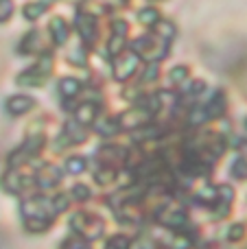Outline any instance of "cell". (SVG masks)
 <instances>
[{"instance_id": "10", "label": "cell", "mask_w": 247, "mask_h": 249, "mask_svg": "<svg viewBox=\"0 0 247 249\" xmlns=\"http://www.w3.org/2000/svg\"><path fill=\"white\" fill-rule=\"evenodd\" d=\"M230 173L234 179H245L247 177V160H236V162L232 164Z\"/></svg>"}, {"instance_id": "9", "label": "cell", "mask_w": 247, "mask_h": 249, "mask_svg": "<svg viewBox=\"0 0 247 249\" xmlns=\"http://www.w3.org/2000/svg\"><path fill=\"white\" fill-rule=\"evenodd\" d=\"M79 88H81V83H79L77 79H64V81L59 83L61 94H66V96H74L79 92Z\"/></svg>"}, {"instance_id": "11", "label": "cell", "mask_w": 247, "mask_h": 249, "mask_svg": "<svg viewBox=\"0 0 247 249\" xmlns=\"http://www.w3.org/2000/svg\"><path fill=\"white\" fill-rule=\"evenodd\" d=\"M83 168H86V160H83V158H68V160H66V171L72 173V175L81 173Z\"/></svg>"}, {"instance_id": "7", "label": "cell", "mask_w": 247, "mask_h": 249, "mask_svg": "<svg viewBox=\"0 0 247 249\" xmlns=\"http://www.w3.org/2000/svg\"><path fill=\"white\" fill-rule=\"evenodd\" d=\"M118 124H121V121H114V118H107V121H101L99 124H96V131L101 133V136H114V133H118Z\"/></svg>"}, {"instance_id": "18", "label": "cell", "mask_w": 247, "mask_h": 249, "mask_svg": "<svg viewBox=\"0 0 247 249\" xmlns=\"http://www.w3.org/2000/svg\"><path fill=\"white\" fill-rule=\"evenodd\" d=\"M70 249H88V247L83 245V243H79V241H72L70 243Z\"/></svg>"}, {"instance_id": "3", "label": "cell", "mask_w": 247, "mask_h": 249, "mask_svg": "<svg viewBox=\"0 0 247 249\" xmlns=\"http://www.w3.org/2000/svg\"><path fill=\"white\" fill-rule=\"evenodd\" d=\"M7 107L11 114H24L33 107V99H29V96H16V99L9 101Z\"/></svg>"}, {"instance_id": "6", "label": "cell", "mask_w": 247, "mask_h": 249, "mask_svg": "<svg viewBox=\"0 0 247 249\" xmlns=\"http://www.w3.org/2000/svg\"><path fill=\"white\" fill-rule=\"evenodd\" d=\"M223 107H226V101H223V94L221 92H217V94L210 99L208 107H206V112H208V118H217L223 114Z\"/></svg>"}, {"instance_id": "5", "label": "cell", "mask_w": 247, "mask_h": 249, "mask_svg": "<svg viewBox=\"0 0 247 249\" xmlns=\"http://www.w3.org/2000/svg\"><path fill=\"white\" fill-rule=\"evenodd\" d=\"M94 118H96V105H92V103L81 105V107L74 112V121H79L81 124H90Z\"/></svg>"}, {"instance_id": "8", "label": "cell", "mask_w": 247, "mask_h": 249, "mask_svg": "<svg viewBox=\"0 0 247 249\" xmlns=\"http://www.w3.org/2000/svg\"><path fill=\"white\" fill-rule=\"evenodd\" d=\"M59 181V173L53 166H44V175H39V184L46 188V186H55Z\"/></svg>"}, {"instance_id": "16", "label": "cell", "mask_w": 247, "mask_h": 249, "mask_svg": "<svg viewBox=\"0 0 247 249\" xmlns=\"http://www.w3.org/2000/svg\"><path fill=\"white\" fill-rule=\"evenodd\" d=\"M243 236V225H232L230 228V232H228V238H230V241H239V238Z\"/></svg>"}, {"instance_id": "15", "label": "cell", "mask_w": 247, "mask_h": 249, "mask_svg": "<svg viewBox=\"0 0 247 249\" xmlns=\"http://www.w3.org/2000/svg\"><path fill=\"white\" fill-rule=\"evenodd\" d=\"M114 175H116V173H114V168H105V171L96 173V181H99V184H105V181H109Z\"/></svg>"}, {"instance_id": "4", "label": "cell", "mask_w": 247, "mask_h": 249, "mask_svg": "<svg viewBox=\"0 0 247 249\" xmlns=\"http://www.w3.org/2000/svg\"><path fill=\"white\" fill-rule=\"evenodd\" d=\"M149 116H151L149 112H129V114H125V116H121V124L134 129V127H140L142 123H147Z\"/></svg>"}, {"instance_id": "1", "label": "cell", "mask_w": 247, "mask_h": 249, "mask_svg": "<svg viewBox=\"0 0 247 249\" xmlns=\"http://www.w3.org/2000/svg\"><path fill=\"white\" fill-rule=\"evenodd\" d=\"M70 225H72L77 232H81L86 238H90V241L99 238L101 232H103V225H101V221L90 219L88 214H77L72 221H70Z\"/></svg>"}, {"instance_id": "14", "label": "cell", "mask_w": 247, "mask_h": 249, "mask_svg": "<svg viewBox=\"0 0 247 249\" xmlns=\"http://www.w3.org/2000/svg\"><path fill=\"white\" fill-rule=\"evenodd\" d=\"M72 197L79 199V201H83V199L90 197V188H86V186H74V188H72Z\"/></svg>"}, {"instance_id": "12", "label": "cell", "mask_w": 247, "mask_h": 249, "mask_svg": "<svg viewBox=\"0 0 247 249\" xmlns=\"http://www.w3.org/2000/svg\"><path fill=\"white\" fill-rule=\"evenodd\" d=\"M206 121H208V112H206V109H201V107H195L191 112V116H188V123L195 124V127H197V124H201V123H206Z\"/></svg>"}, {"instance_id": "2", "label": "cell", "mask_w": 247, "mask_h": 249, "mask_svg": "<svg viewBox=\"0 0 247 249\" xmlns=\"http://www.w3.org/2000/svg\"><path fill=\"white\" fill-rule=\"evenodd\" d=\"M64 133L68 136V140L72 142V144H79V142H83V140H86V136H88L86 124H81L79 121H72V123L66 124V131Z\"/></svg>"}, {"instance_id": "13", "label": "cell", "mask_w": 247, "mask_h": 249, "mask_svg": "<svg viewBox=\"0 0 247 249\" xmlns=\"http://www.w3.org/2000/svg\"><path fill=\"white\" fill-rule=\"evenodd\" d=\"M164 223L169 225V228H182V225L186 223V214H184V212H171V216L164 219Z\"/></svg>"}, {"instance_id": "17", "label": "cell", "mask_w": 247, "mask_h": 249, "mask_svg": "<svg viewBox=\"0 0 247 249\" xmlns=\"http://www.w3.org/2000/svg\"><path fill=\"white\" fill-rule=\"evenodd\" d=\"M184 77H186V68H177V70H173V81H182Z\"/></svg>"}]
</instances>
